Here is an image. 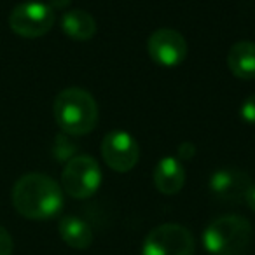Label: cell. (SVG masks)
<instances>
[{
  "label": "cell",
  "mask_w": 255,
  "mask_h": 255,
  "mask_svg": "<svg viewBox=\"0 0 255 255\" xmlns=\"http://www.w3.org/2000/svg\"><path fill=\"white\" fill-rule=\"evenodd\" d=\"M12 205L25 219H53L63 208V189L44 173H26L12 187Z\"/></svg>",
  "instance_id": "1"
},
{
  "label": "cell",
  "mask_w": 255,
  "mask_h": 255,
  "mask_svg": "<svg viewBox=\"0 0 255 255\" xmlns=\"http://www.w3.org/2000/svg\"><path fill=\"white\" fill-rule=\"evenodd\" d=\"M60 129L70 136H84L98 124V105L91 93L81 88L63 89L53 105Z\"/></svg>",
  "instance_id": "2"
},
{
  "label": "cell",
  "mask_w": 255,
  "mask_h": 255,
  "mask_svg": "<svg viewBox=\"0 0 255 255\" xmlns=\"http://www.w3.org/2000/svg\"><path fill=\"white\" fill-rule=\"evenodd\" d=\"M254 241V227L240 215H222L212 220L203 233L210 255H247Z\"/></svg>",
  "instance_id": "3"
},
{
  "label": "cell",
  "mask_w": 255,
  "mask_h": 255,
  "mask_svg": "<svg viewBox=\"0 0 255 255\" xmlns=\"http://www.w3.org/2000/svg\"><path fill=\"white\" fill-rule=\"evenodd\" d=\"M102 184V170L95 157L74 156L63 168L61 187L68 196L75 199L91 198Z\"/></svg>",
  "instance_id": "4"
},
{
  "label": "cell",
  "mask_w": 255,
  "mask_h": 255,
  "mask_svg": "<svg viewBox=\"0 0 255 255\" xmlns=\"http://www.w3.org/2000/svg\"><path fill=\"white\" fill-rule=\"evenodd\" d=\"M192 233L180 224H161L143 240L142 255H194Z\"/></svg>",
  "instance_id": "5"
},
{
  "label": "cell",
  "mask_w": 255,
  "mask_h": 255,
  "mask_svg": "<svg viewBox=\"0 0 255 255\" xmlns=\"http://www.w3.org/2000/svg\"><path fill=\"white\" fill-rule=\"evenodd\" d=\"M56 16L54 9L42 2H23L16 5L9 14V26L19 37L37 39L49 32L54 26Z\"/></svg>",
  "instance_id": "6"
},
{
  "label": "cell",
  "mask_w": 255,
  "mask_h": 255,
  "mask_svg": "<svg viewBox=\"0 0 255 255\" xmlns=\"http://www.w3.org/2000/svg\"><path fill=\"white\" fill-rule=\"evenodd\" d=\"M100 150L107 166L119 173L133 170L140 159V147L136 140L129 133L121 129L107 133L102 140Z\"/></svg>",
  "instance_id": "7"
},
{
  "label": "cell",
  "mask_w": 255,
  "mask_h": 255,
  "mask_svg": "<svg viewBox=\"0 0 255 255\" xmlns=\"http://www.w3.org/2000/svg\"><path fill=\"white\" fill-rule=\"evenodd\" d=\"M149 56L164 68H173L187 58V42L184 35L173 28H159L147 40Z\"/></svg>",
  "instance_id": "8"
},
{
  "label": "cell",
  "mask_w": 255,
  "mask_h": 255,
  "mask_svg": "<svg viewBox=\"0 0 255 255\" xmlns=\"http://www.w3.org/2000/svg\"><path fill=\"white\" fill-rule=\"evenodd\" d=\"M252 180L245 171L236 168H222L210 177V191L217 199L226 203H240L250 189Z\"/></svg>",
  "instance_id": "9"
},
{
  "label": "cell",
  "mask_w": 255,
  "mask_h": 255,
  "mask_svg": "<svg viewBox=\"0 0 255 255\" xmlns=\"http://www.w3.org/2000/svg\"><path fill=\"white\" fill-rule=\"evenodd\" d=\"M185 184V170L177 157H163L154 170V185L161 194L173 196Z\"/></svg>",
  "instance_id": "10"
},
{
  "label": "cell",
  "mask_w": 255,
  "mask_h": 255,
  "mask_svg": "<svg viewBox=\"0 0 255 255\" xmlns=\"http://www.w3.org/2000/svg\"><path fill=\"white\" fill-rule=\"evenodd\" d=\"M227 67L234 77L241 81L255 79V44L250 40H238L227 53Z\"/></svg>",
  "instance_id": "11"
},
{
  "label": "cell",
  "mask_w": 255,
  "mask_h": 255,
  "mask_svg": "<svg viewBox=\"0 0 255 255\" xmlns=\"http://www.w3.org/2000/svg\"><path fill=\"white\" fill-rule=\"evenodd\" d=\"M61 30L72 40L86 42V40L93 39V35L96 33V23L89 12L75 9V11H68L61 16Z\"/></svg>",
  "instance_id": "12"
},
{
  "label": "cell",
  "mask_w": 255,
  "mask_h": 255,
  "mask_svg": "<svg viewBox=\"0 0 255 255\" xmlns=\"http://www.w3.org/2000/svg\"><path fill=\"white\" fill-rule=\"evenodd\" d=\"M60 236L68 247L75 250H86L93 243V231L82 219L74 215H67L60 220Z\"/></svg>",
  "instance_id": "13"
},
{
  "label": "cell",
  "mask_w": 255,
  "mask_h": 255,
  "mask_svg": "<svg viewBox=\"0 0 255 255\" xmlns=\"http://www.w3.org/2000/svg\"><path fill=\"white\" fill-rule=\"evenodd\" d=\"M240 116L247 124H255V95H250L248 98L243 100Z\"/></svg>",
  "instance_id": "14"
},
{
  "label": "cell",
  "mask_w": 255,
  "mask_h": 255,
  "mask_svg": "<svg viewBox=\"0 0 255 255\" xmlns=\"http://www.w3.org/2000/svg\"><path fill=\"white\" fill-rule=\"evenodd\" d=\"M14 243H12V236L5 227L0 226V255H11Z\"/></svg>",
  "instance_id": "15"
},
{
  "label": "cell",
  "mask_w": 255,
  "mask_h": 255,
  "mask_svg": "<svg viewBox=\"0 0 255 255\" xmlns=\"http://www.w3.org/2000/svg\"><path fill=\"white\" fill-rule=\"evenodd\" d=\"M196 149L192 143H182L180 147H178V157H182V159H191L192 156H194Z\"/></svg>",
  "instance_id": "16"
},
{
  "label": "cell",
  "mask_w": 255,
  "mask_h": 255,
  "mask_svg": "<svg viewBox=\"0 0 255 255\" xmlns=\"http://www.w3.org/2000/svg\"><path fill=\"white\" fill-rule=\"evenodd\" d=\"M243 201H245V205L252 210V212H255V184L250 185V189H248L247 194H245Z\"/></svg>",
  "instance_id": "17"
},
{
  "label": "cell",
  "mask_w": 255,
  "mask_h": 255,
  "mask_svg": "<svg viewBox=\"0 0 255 255\" xmlns=\"http://www.w3.org/2000/svg\"><path fill=\"white\" fill-rule=\"evenodd\" d=\"M72 0H49V5L53 9H65Z\"/></svg>",
  "instance_id": "18"
}]
</instances>
